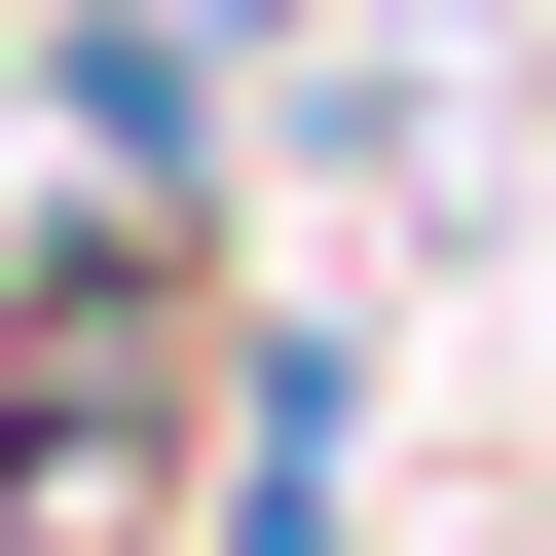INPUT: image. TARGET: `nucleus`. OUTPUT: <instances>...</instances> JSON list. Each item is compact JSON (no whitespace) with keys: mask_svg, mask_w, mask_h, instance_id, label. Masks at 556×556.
<instances>
[{"mask_svg":"<svg viewBox=\"0 0 556 556\" xmlns=\"http://www.w3.org/2000/svg\"><path fill=\"white\" fill-rule=\"evenodd\" d=\"M186 445H223V223L38 186V223H0V556H112Z\"/></svg>","mask_w":556,"mask_h":556,"instance_id":"nucleus-1","label":"nucleus"},{"mask_svg":"<svg viewBox=\"0 0 556 556\" xmlns=\"http://www.w3.org/2000/svg\"><path fill=\"white\" fill-rule=\"evenodd\" d=\"M0 149L112 223H260V38L223 0H0Z\"/></svg>","mask_w":556,"mask_h":556,"instance_id":"nucleus-2","label":"nucleus"},{"mask_svg":"<svg viewBox=\"0 0 556 556\" xmlns=\"http://www.w3.org/2000/svg\"><path fill=\"white\" fill-rule=\"evenodd\" d=\"M186 556H371V334H334V298H223V445H186Z\"/></svg>","mask_w":556,"mask_h":556,"instance_id":"nucleus-3","label":"nucleus"}]
</instances>
